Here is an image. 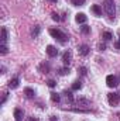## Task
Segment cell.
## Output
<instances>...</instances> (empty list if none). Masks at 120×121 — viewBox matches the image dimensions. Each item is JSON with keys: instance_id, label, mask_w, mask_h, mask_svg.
<instances>
[{"instance_id": "6da1fadb", "label": "cell", "mask_w": 120, "mask_h": 121, "mask_svg": "<svg viewBox=\"0 0 120 121\" xmlns=\"http://www.w3.org/2000/svg\"><path fill=\"white\" fill-rule=\"evenodd\" d=\"M50 34H51V37L54 39H57L61 44H65L68 41V35L64 31H61L60 28H50Z\"/></svg>"}, {"instance_id": "7a4b0ae2", "label": "cell", "mask_w": 120, "mask_h": 121, "mask_svg": "<svg viewBox=\"0 0 120 121\" xmlns=\"http://www.w3.org/2000/svg\"><path fill=\"white\" fill-rule=\"evenodd\" d=\"M105 10H106L107 16H110V17L115 16L116 9H115V3H113V0H105Z\"/></svg>"}, {"instance_id": "3957f363", "label": "cell", "mask_w": 120, "mask_h": 121, "mask_svg": "<svg viewBox=\"0 0 120 121\" xmlns=\"http://www.w3.org/2000/svg\"><path fill=\"white\" fill-rule=\"evenodd\" d=\"M107 100H109V103L112 104V106H115V104H117L119 103V100H120V94L119 93H109L107 94Z\"/></svg>"}, {"instance_id": "277c9868", "label": "cell", "mask_w": 120, "mask_h": 121, "mask_svg": "<svg viewBox=\"0 0 120 121\" xmlns=\"http://www.w3.org/2000/svg\"><path fill=\"white\" fill-rule=\"evenodd\" d=\"M106 85H107L109 87H116V86L119 85L117 78H116V76H113V75H109V76L106 78Z\"/></svg>"}, {"instance_id": "5b68a950", "label": "cell", "mask_w": 120, "mask_h": 121, "mask_svg": "<svg viewBox=\"0 0 120 121\" xmlns=\"http://www.w3.org/2000/svg\"><path fill=\"white\" fill-rule=\"evenodd\" d=\"M7 39H9V32H7V28L3 27L1 31H0V41H1V45H6L7 44Z\"/></svg>"}, {"instance_id": "8992f818", "label": "cell", "mask_w": 120, "mask_h": 121, "mask_svg": "<svg viewBox=\"0 0 120 121\" xmlns=\"http://www.w3.org/2000/svg\"><path fill=\"white\" fill-rule=\"evenodd\" d=\"M89 47L88 45H85V44H81V45H78V52H79V55H82V56H86L88 54H89Z\"/></svg>"}, {"instance_id": "52a82bcc", "label": "cell", "mask_w": 120, "mask_h": 121, "mask_svg": "<svg viewBox=\"0 0 120 121\" xmlns=\"http://www.w3.org/2000/svg\"><path fill=\"white\" fill-rule=\"evenodd\" d=\"M71 60H72V54H71V51H65L64 55H62V62H64V65L68 66V65L71 63Z\"/></svg>"}, {"instance_id": "ba28073f", "label": "cell", "mask_w": 120, "mask_h": 121, "mask_svg": "<svg viewBox=\"0 0 120 121\" xmlns=\"http://www.w3.org/2000/svg\"><path fill=\"white\" fill-rule=\"evenodd\" d=\"M47 54H48L50 58H55V56L58 55V49H57L54 45H48V47H47Z\"/></svg>"}, {"instance_id": "9c48e42d", "label": "cell", "mask_w": 120, "mask_h": 121, "mask_svg": "<svg viewBox=\"0 0 120 121\" xmlns=\"http://www.w3.org/2000/svg\"><path fill=\"white\" fill-rule=\"evenodd\" d=\"M75 20H76V23H78V24H85V23H86V20H88V17H86L83 13H78V14L75 16Z\"/></svg>"}, {"instance_id": "30bf717a", "label": "cell", "mask_w": 120, "mask_h": 121, "mask_svg": "<svg viewBox=\"0 0 120 121\" xmlns=\"http://www.w3.org/2000/svg\"><path fill=\"white\" fill-rule=\"evenodd\" d=\"M18 85H20V79H18V78H13V79H10V82H9V87H10V89H17Z\"/></svg>"}, {"instance_id": "8fae6325", "label": "cell", "mask_w": 120, "mask_h": 121, "mask_svg": "<svg viewBox=\"0 0 120 121\" xmlns=\"http://www.w3.org/2000/svg\"><path fill=\"white\" fill-rule=\"evenodd\" d=\"M23 117H24L23 110H21V108H16V110H14V118H16V121H21Z\"/></svg>"}, {"instance_id": "7c38bea8", "label": "cell", "mask_w": 120, "mask_h": 121, "mask_svg": "<svg viewBox=\"0 0 120 121\" xmlns=\"http://www.w3.org/2000/svg\"><path fill=\"white\" fill-rule=\"evenodd\" d=\"M90 10L95 13V16H97V17H100V16H102V7H100L99 4H93V6L90 7Z\"/></svg>"}, {"instance_id": "4fadbf2b", "label": "cell", "mask_w": 120, "mask_h": 121, "mask_svg": "<svg viewBox=\"0 0 120 121\" xmlns=\"http://www.w3.org/2000/svg\"><path fill=\"white\" fill-rule=\"evenodd\" d=\"M38 69H40L41 73H48V72H50V65H48L47 62H42V63L38 66Z\"/></svg>"}, {"instance_id": "5bb4252c", "label": "cell", "mask_w": 120, "mask_h": 121, "mask_svg": "<svg viewBox=\"0 0 120 121\" xmlns=\"http://www.w3.org/2000/svg\"><path fill=\"white\" fill-rule=\"evenodd\" d=\"M24 94H26V97L32 99V97L35 96V91H34V89H31V87H26V89H24Z\"/></svg>"}, {"instance_id": "9a60e30c", "label": "cell", "mask_w": 120, "mask_h": 121, "mask_svg": "<svg viewBox=\"0 0 120 121\" xmlns=\"http://www.w3.org/2000/svg\"><path fill=\"white\" fill-rule=\"evenodd\" d=\"M40 31H41V27H40V26H34V27H32V30H31V35L35 38V37H38Z\"/></svg>"}, {"instance_id": "2e32d148", "label": "cell", "mask_w": 120, "mask_h": 121, "mask_svg": "<svg viewBox=\"0 0 120 121\" xmlns=\"http://www.w3.org/2000/svg\"><path fill=\"white\" fill-rule=\"evenodd\" d=\"M102 38H103L105 41H110V39L113 38V35H112V32L106 31V32H103V34H102Z\"/></svg>"}, {"instance_id": "e0dca14e", "label": "cell", "mask_w": 120, "mask_h": 121, "mask_svg": "<svg viewBox=\"0 0 120 121\" xmlns=\"http://www.w3.org/2000/svg\"><path fill=\"white\" fill-rule=\"evenodd\" d=\"M81 87H82L81 80H75V82H74V85H72V90H79Z\"/></svg>"}, {"instance_id": "ac0fdd59", "label": "cell", "mask_w": 120, "mask_h": 121, "mask_svg": "<svg viewBox=\"0 0 120 121\" xmlns=\"http://www.w3.org/2000/svg\"><path fill=\"white\" fill-rule=\"evenodd\" d=\"M76 104H78V106H89L90 103L88 100H85V99H78V100H76Z\"/></svg>"}, {"instance_id": "d6986e66", "label": "cell", "mask_w": 120, "mask_h": 121, "mask_svg": "<svg viewBox=\"0 0 120 121\" xmlns=\"http://www.w3.org/2000/svg\"><path fill=\"white\" fill-rule=\"evenodd\" d=\"M81 32H82V34H85V35H86V34H90V27L83 24V26L81 27Z\"/></svg>"}, {"instance_id": "ffe728a7", "label": "cell", "mask_w": 120, "mask_h": 121, "mask_svg": "<svg viewBox=\"0 0 120 121\" xmlns=\"http://www.w3.org/2000/svg\"><path fill=\"white\" fill-rule=\"evenodd\" d=\"M64 96L66 97V100H68V101H74V97H72V93H71V91L65 90V91H64Z\"/></svg>"}, {"instance_id": "44dd1931", "label": "cell", "mask_w": 120, "mask_h": 121, "mask_svg": "<svg viewBox=\"0 0 120 121\" xmlns=\"http://www.w3.org/2000/svg\"><path fill=\"white\" fill-rule=\"evenodd\" d=\"M51 100H52L54 103H58V101L61 100L60 94H57V93H51Z\"/></svg>"}, {"instance_id": "7402d4cb", "label": "cell", "mask_w": 120, "mask_h": 121, "mask_svg": "<svg viewBox=\"0 0 120 121\" xmlns=\"http://www.w3.org/2000/svg\"><path fill=\"white\" fill-rule=\"evenodd\" d=\"M58 72H60V75H62V76H65V75H69V68H61Z\"/></svg>"}, {"instance_id": "603a6c76", "label": "cell", "mask_w": 120, "mask_h": 121, "mask_svg": "<svg viewBox=\"0 0 120 121\" xmlns=\"http://www.w3.org/2000/svg\"><path fill=\"white\" fill-rule=\"evenodd\" d=\"M7 51H9V49H7V45H0V54H1V55H6Z\"/></svg>"}, {"instance_id": "cb8c5ba5", "label": "cell", "mask_w": 120, "mask_h": 121, "mask_svg": "<svg viewBox=\"0 0 120 121\" xmlns=\"http://www.w3.org/2000/svg\"><path fill=\"white\" fill-rule=\"evenodd\" d=\"M78 72L82 75V76H86V73H88V70H86V68H83V66H81V68H78Z\"/></svg>"}, {"instance_id": "d4e9b609", "label": "cell", "mask_w": 120, "mask_h": 121, "mask_svg": "<svg viewBox=\"0 0 120 121\" xmlns=\"http://www.w3.org/2000/svg\"><path fill=\"white\" fill-rule=\"evenodd\" d=\"M85 3V0H72V4L74 6H82Z\"/></svg>"}, {"instance_id": "484cf974", "label": "cell", "mask_w": 120, "mask_h": 121, "mask_svg": "<svg viewBox=\"0 0 120 121\" xmlns=\"http://www.w3.org/2000/svg\"><path fill=\"white\" fill-rule=\"evenodd\" d=\"M52 20H54V21H60V20H61L60 14H57V13H52Z\"/></svg>"}, {"instance_id": "4316f807", "label": "cell", "mask_w": 120, "mask_h": 121, "mask_svg": "<svg viewBox=\"0 0 120 121\" xmlns=\"http://www.w3.org/2000/svg\"><path fill=\"white\" fill-rule=\"evenodd\" d=\"M47 83H48V86H50V87H55V85H57V83H55V80H52V79H50Z\"/></svg>"}, {"instance_id": "83f0119b", "label": "cell", "mask_w": 120, "mask_h": 121, "mask_svg": "<svg viewBox=\"0 0 120 121\" xmlns=\"http://www.w3.org/2000/svg\"><path fill=\"white\" fill-rule=\"evenodd\" d=\"M115 48H116V49H120V39L115 42Z\"/></svg>"}, {"instance_id": "f1b7e54d", "label": "cell", "mask_w": 120, "mask_h": 121, "mask_svg": "<svg viewBox=\"0 0 120 121\" xmlns=\"http://www.w3.org/2000/svg\"><path fill=\"white\" fill-rule=\"evenodd\" d=\"M6 99H7V93H3V99H1V104L6 101Z\"/></svg>"}, {"instance_id": "f546056e", "label": "cell", "mask_w": 120, "mask_h": 121, "mask_svg": "<svg viewBox=\"0 0 120 121\" xmlns=\"http://www.w3.org/2000/svg\"><path fill=\"white\" fill-rule=\"evenodd\" d=\"M105 48H106V45H105V44H100V45H99V49H100V51H103Z\"/></svg>"}, {"instance_id": "4dcf8cb0", "label": "cell", "mask_w": 120, "mask_h": 121, "mask_svg": "<svg viewBox=\"0 0 120 121\" xmlns=\"http://www.w3.org/2000/svg\"><path fill=\"white\" fill-rule=\"evenodd\" d=\"M50 121H58V118L55 116H52V117H50Z\"/></svg>"}, {"instance_id": "1f68e13d", "label": "cell", "mask_w": 120, "mask_h": 121, "mask_svg": "<svg viewBox=\"0 0 120 121\" xmlns=\"http://www.w3.org/2000/svg\"><path fill=\"white\" fill-rule=\"evenodd\" d=\"M50 1H52V3H57V1H58V0H50Z\"/></svg>"}, {"instance_id": "d6a6232c", "label": "cell", "mask_w": 120, "mask_h": 121, "mask_svg": "<svg viewBox=\"0 0 120 121\" xmlns=\"http://www.w3.org/2000/svg\"><path fill=\"white\" fill-rule=\"evenodd\" d=\"M30 121H38V120H37V118H31Z\"/></svg>"}, {"instance_id": "836d02e7", "label": "cell", "mask_w": 120, "mask_h": 121, "mask_svg": "<svg viewBox=\"0 0 120 121\" xmlns=\"http://www.w3.org/2000/svg\"><path fill=\"white\" fill-rule=\"evenodd\" d=\"M119 37H120V31H119Z\"/></svg>"}]
</instances>
